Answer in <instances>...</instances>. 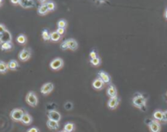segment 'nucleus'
Instances as JSON below:
<instances>
[{"label": "nucleus", "mask_w": 167, "mask_h": 132, "mask_svg": "<svg viewBox=\"0 0 167 132\" xmlns=\"http://www.w3.org/2000/svg\"><path fill=\"white\" fill-rule=\"evenodd\" d=\"M53 90H54V84L52 82H47L43 85L40 91L43 95H49Z\"/></svg>", "instance_id": "obj_7"}, {"label": "nucleus", "mask_w": 167, "mask_h": 132, "mask_svg": "<svg viewBox=\"0 0 167 132\" xmlns=\"http://www.w3.org/2000/svg\"><path fill=\"white\" fill-rule=\"evenodd\" d=\"M63 132H69V131H65V130H64V131H63Z\"/></svg>", "instance_id": "obj_41"}, {"label": "nucleus", "mask_w": 167, "mask_h": 132, "mask_svg": "<svg viewBox=\"0 0 167 132\" xmlns=\"http://www.w3.org/2000/svg\"><path fill=\"white\" fill-rule=\"evenodd\" d=\"M10 1H11V3L14 4V5L19 4V3H20V0H10Z\"/></svg>", "instance_id": "obj_36"}, {"label": "nucleus", "mask_w": 167, "mask_h": 132, "mask_svg": "<svg viewBox=\"0 0 167 132\" xmlns=\"http://www.w3.org/2000/svg\"><path fill=\"white\" fill-rule=\"evenodd\" d=\"M38 2L41 3V4H43V3H47V0H38Z\"/></svg>", "instance_id": "obj_39"}, {"label": "nucleus", "mask_w": 167, "mask_h": 132, "mask_svg": "<svg viewBox=\"0 0 167 132\" xmlns=\"http://www.w3.org/2000/svg\"><path fill=\"white\" fill-rule=\"evenodd\" d=\"M59 47H60V49L63 51L68 50V49H69L71 51H76L78 48V44L74 38H69L63 42H61Z\"/></svg>", "instance_id": "obj_2"}, {"label": "nucleus", "mask_w": 167, "mask_h": 132, "mask_svg": "<svg viewBox=\"0 0 167 132\" xmlns=\"http://www.w3.org/2000/svg\"><path fill=\"white\" fill-rule=\"evenodd\" d=\"M64 66V60L59 57L55 58L50 63V68L52 70H59Z\"/></svg>", "instance_id": "obj_5"}, {"label": "nucleus", "mask_w": 167, "mask_h": 132, "mask_svg": "<svg viewBox=\"0 0 167 132\" xmlns=\"http://www.w3.org/2000/svg\"><path fill=\"white\" fill-rule=\"evenodd\" d=\"M46 4H47V8H48L49 11H53L55 10V8H56V5H55V3L53 1L47 2Z\"/></svg>", "instance_id": "obj_28"}, {"label": "nucleus", "mask_w": 167, "mask_h": 132, "mask_svg": "<svg viewBox=\"0 0 167 132\" xmlns=\"http://www.w3.org/2000/svg\"><path fill=\"white\" fill-rule=\"evenodd\" d=\"M42 37L44 41H49L51 40V33L49 32L47 29H44L42 31Z\"/></svg>", "instance_id": "obj_25"}, {"label": "nucleus", "mask_w": 167, "mask_h": 132, "mask_svg": "<svg viewBox=\"0 0 167 132\" xmlns=\"http://www.w3.org/2000/svg\"><path fill=\"white\" fill-rule=\"evenodd\" d=\"M164 122H167V110L164 112L163 113V120H162Z\"/></svg>", "instance_id": "obj_35"}, {"label": "nucleus", "mask_w": 167, "mask_h": 132, "mask_svg": "<svg viewBox=\"0 0 167 132\" xmlns=\"http://www.w3.org/2000/svg\"><path fill=\"white\" fill-rule=\"evenodd\" d=\"M19 59L21 61H27L31 57V51L29 48H24L19 53Z\"/></svg>", "instance_id": "obj_6"}, {"label": "nucleus", "mask_w": 167, "mask_h": 132, "mask_svg": "<svg viewBox=\"0 0 167 132\" xmlns=\"http://www.w3.org/2000/svg\"><path fill=\"white\" fill-rule=\"evenodd\" d=\"M96 1H98L100 3H101V4H102V3H104L107 0H96Z\"/></svg>", "instance_id": "obj_38"}, {"label": "nucleus", "mask_w": 167, "mask_h": 132, "mask_svg": "<svg viewBox=\"0 0 167 132\" xmlns=\"http://www.w3.org/2000/svg\"><path fill=\"white\" fill-rule=\"evenodd\" d=\"M16 41H17V42H18L19 44L24 45V44H25V43L27 42V38H26V36H25V34H19V35L17 36V38H16Z\"/></svg>", "instance_id": "obj_22"}, {"label": "nucleus", "mask_w": 167, "mask_h": 132, "mask_svg": "<svg viewBox=\"0 0 167 132\" xmlns=\"http://www.w3.org/2000/svg\"><path fill=\"white\" fill-rule=\"evenodd\" d=\"M19 4L23 8H32L35 7V2L33 0H20Z\"/></svg>", "instance_id": "obj_13"}, {"label": "nucleus", "mask_w": 167, "mask_h": 132, "mask_svg": "<svg viewBox=\"0 0 167 132\" xmlns=\"http://www.w3.org/2000/svg\"><path fill=\"white\" fill-rule=\"evenodd\" d=\"M11 39H12V37H11V33L7 29L5 32H3V34H1L0 44L1 43H3V42H11Z\"/></svg>", "instance_id": "obj_12"}, {"label": "nucleus", "mask_w": 167, "mask_h": 132, "mask_svg": "<svg viewBox=\"0 0 167 132\" xmlns=\"http://www.w3.org/2000/svg\"><path fill=\"white\" fill-rule=\"evenodd\" d=\"M59 132H63V131H59Z\"/></svg>", "instance_id": "obj_43"}, {"label": "nucleus", "mask_w": 167, "mask_h": 132, "mask_svg": "<svg viewBox=\"0 0 167 132\" xmlns=\"http://www.w3.org/2000/svg\"><path fill=\"white\" fill-rule=\"evenodd\" d=\"M163 113L164 112L161 110H156L153 113V117L156 121H162L163 120Z\"/></svg>", "instance_id": "obj_24"}, {"label": "nucleus", "mask_w": 167, "mask_h": 132, "mask_svg": "<svg viewBox=\"0 0 167 132\" xmlns=\"http://www.w3.org/2000/svg\"><path fill=\"white\" fill-rule=\"evenodd\" d=\"M164 17H165V19L167 21V7L166 8V10H165V12H164Z\"/></svg>", "instance_id": "obj_37"}, {"label": "nucleus", "mask_w": 167, "mask_h": 132, "mask_svg": "<svg viewBox=\"0 0 167 132\" xmlns=\"http://www.w3.org/2000/svg\"><path fill=\"white\" fill-rule=\"evenodd\" d=\"M0 38H1V34H0Z\"/></svg>", "instance_id": "obj_42"}, {"label": "nucleus", "mask_w": 167, "mask_h": 132, "mask_svg": "<svg viewBox=\"0 0 167 132\" xmlns=\"http://www.w3.org/2000/svg\"><path fill=\"white\" fill-rule=\"evenodd\" d=\"M149 130L151 132H160L161 131V124L156 120H151L148 124Z\"/></svg>", "instance_id": "obj_9"}, {"label": "nucleus", "mask_w": 167, "mask_h": 132, "mask_svg": "<svg viewBox=\"0 0 167 132\" xmlns=\"http://www.w3.org/2000/svg\"><path fill=\"white\" fill-rule=\"evenodd\" d=\"M12 48H13V44L11 43V42H3L0 44V48L2 51H9Z\"/></svg>", "instance_id": "obj_21"}, {"label": "nucleus", "mask_w": 167, "mask_h": 132, "mask_svg": "<svg viewBox=\"0 0 167 132\" xmlns=\"http://www.w3.org/2000/svg\"><path fill=\"white\" fill-rule=\"evenodd\" d=\"M21 122L24 124V125H30L33 122V119H32V117L30 116L28 113H25V114H24V116L22 117L21 121Z\"/></svg>", "instance_id": "obj_17"}, {"label": "nucleus", "mask_w": 167, "mask_h": 132, "mask_svg": "<svg viewBox=\"0 0 167 132\" xmlns=\"http://www.w3.org/2000/svg\"><path fill=\"white\" fill-rule=\"evenodd\" d=\"M75 129V125L73 122H67L65 125L64 130L69 132H73Z\"/></svg>", "instance_id": "obj_26"}, {"label": "nucleus", "mask_w": 167, "mask_h": 132, "mask_svg": "<svg viewBox=\"0 0 167 132\" xmlns=\"http://www.w3.org/2000/svg\"><path fill=\"white\" fill-rule=\"evenodd\" d=\"M3 0H0V7L3 4Z\"/></svg>", "instance_id": "obj_40"}, {"label": "nucleus", "mask_w": 167, "mask_h": 132, "mask_svg": "<svg viewBox=\"0 0 167 132\" xmlns=\"http://www.w3.org/2000/svg\"><path fill=\"white\" fill-rule=\"evenodd\" d=\"M166 95H167V93H166Z\"/></svg>", "instance_id": "obj_44"}, {"label": "nucleus", "mask_w": 167, "mask_h": 132, "mask_svg": "<svg viewBox=\"0 0 167 132\" xmlns=\"http://www.w3.org/2000/svg\"><path fill=\"white\" fill-rule=\"evenodd\" d=\"M26 102L29 105L32 106V107H36L38 104V99L37 95L33 92V91H29L26 95Z\"/></svg>", "instance_id": "obj_3"}, {"label": "nucleus", "mask_w": 167, "mask_h": 132, "mask_svg": "<svg viewBox=\"0 0 167 132\" xmlns=\"http://www.w3.org/2000/svg\"><path fill=\"white\" fill-rule=\"evenodd\" d=\"M47 126L48 127L50 130H57L59 128V123L58 122H55V121H52V120H49L47 122Z\"/></svg>", "instance_id": "obj_18"}, {"label": "nucleus", "mask_w": 167, "mask_h": 132, "mask_svg": "<svg viewBox=\"0 0 167 132\" xmlns=\"http://www.w3.org/2000/svg\"><path fill=\"white\" fill-rule=\"evenodd\" d=\"M25 114V112L23 111L21 109H15L11 112L10 113V117L11 118L15 121V122H21L22 119V117Z\"/></svg>", "instance_id": "obj_4"}, {"label": "nucleus", "mask_w": 167, "mask_h": 132, "mask_svg": "<svg viewBox=\"0 0 167 132\" xmlns=\"http://www.w3.org/2000/svg\"><path fill=\"white\" fill-rule=\"evenodd\" d=\"M146 103L147 100L146 98L140 93H136L135 96L132 99V104L133 105L140 109H144L146 108Z\"/></svg>", "instance_id": "obj_1"}, {"label": "nucleus", "mask_w": 167, "mask_h": 132, "mask_svg": "<svg viewBox=\"0 0 167 132\" xmlns=\"http://www.w3.org/2000/svg\"><path fill=\"white\" fill-rule=\"evenodd\" d=\"M106 93H107V95L109 98H113V97L118 96V90H117V88L114 85H109L108 86L107 90H106Z\"/></svg>", "instance_id": "obj_14"}, {"label": "nucleus", "mask_w": 167, "mask_h": 132, "mask_svg": "<svg viewBox=\"0 0 167 132\" xmlns=\"http://www.w3.org/2000/svg\"><path fill=\"white\" fill-rule=\"evenodd\" d=\"M27 132H39V131H38V129L37 127H32V128L29 129Z\"/></svg>", "instance_id": "obj_34"}, {"label": "nucleus", "mask_w": 167, "mask_h": 132, "mask_svg": "<svg viewBox=\"0 0 167 132\" xmlns=\"http://www.w3.org/2000/svg\"><path fill=\"white\" fill-rule=\"evenodd\" d=\"M56 32L62 36V35H63V34L65 33V29H63V28H57Z\"/></svg>", "instance_id": "obj_32"}, {"label": "nucleus", "mask_w": 167, "mask_h": 132, "mask_svg": "<svg viewBox=\"0 0 167 132\" xmlns=\"http://www.w3.org/2000/svg\"><path fill=\"white\" fill-rule=\"evenodd\" d=\"M104 82L100 78H98V77L97 78H96V79L93 81V82H92V86L96 90H102L103 87H104Z\"/></svg>", "instance_id": "obj_15"}, {"label": "nucleus", "mask_w": 167, "mask_h": 132, "mask_svg": "<svg viewBox=\"0 0 167 132\" xmlns=\"http://www.w3.org/2000/svg\"><path fill=\"white\" fill-rule=\"evenodd\" d=\"M98 78H100L104 82V84H109L111 83V78L109 76V74L106 72H104V70H100L98 72L97 74Z\"/></svg>", "instance_id": "obj_8"}, {"label": "nucleus", "mask_w": 167, "mask_h": 132, "mask_svg": "<svg viewBox=\"0 0 167 132\" xmlns=\"http://www.w3.org/2000/svg\"><path fill=\"white\" fill-rule=\"evenodd\" d=\"M8 67H9L10 70L15 71V70H16L20 67V64H19V63L17 62V60H11L9 61V63H8Z\"/></svg>", "instance_id": "obj_19"}, {"label": "nucleus", "mask_w": 167, "mask_h": 132, "mask_svg": "<svg viewBox=\"0 0 167 132\" xmlns=\"http://www.w3.org/2000/svg\"><path fill=\"white\" fill-rule=\"evenodd\" d=\"M89 56H90V59H94L98 56L97 52H96V50H92V52H90V55H89Z\"/></svg>", "instance_id": "obj_31"}, {"label": "nucleus", "mask_w": 167, "mask_h": 132, "mask_svg": "<svg viewBox=\"0 0 167 132\" xmlns=\"http://www.w3.org/2000/svg\"><path fill=\"white\" fill-rule=\"evenodd\" d=\"M61 39V35L59 34L56 31H53L51 33V41L52 42H58Z\"/></svg>", "instance_id": "obj_23"}, {"label": "nucleus", "mask_w": 167, "mask_h": 132, "mask_svg": "<svg viewBox=\"0 0 167 132\" xmlns=\"http://www.w3.org/2000/svg\"><path fill=\"white\" fill-rule=\"evenodd\" d=\"M49 120H52V121H55V122H59L61 119V115L59 112L55 111V110H51L48 112L47 114Z\"/></svg>", "instance_id": "obj_10"}, {"label": "nucleus", "mask_w": 167, "mask_h": 132, "mask_svg": "<svg viewBox=\"0 0 167 132\" xmlns=\"http://www.w3.org/2000/svg\"><path fill=\"white\" fill-rule=\"evenodd\" d=\"M8 69H9L8 64H7L3 60H0V74H6L8 71Z\"/></svg>", "instance_id": "obj_20"}, {"label": "nucleus", "mask_w": 167, "mask_h": 132, "mask_svg": "<svg viewBox=\"0 0 167 132\" xmlns=\"http://www.w3.org/2000/svg\"><path fill=\"white\" fill-rule=\"evenodd\" d=\"M48 12L49 10L48 8H47V7L46 3H43V4H41V5L38 7V13L39 15H41V16H45V15H47Z\"/></svg>", "instance_id": "obj_16"}, {"label": "nucleus", "mask_w": 167, "mask_h": 132, "mask_svg": "<svg viewBox=\"0 0 167 132\" xmlns=\"http://www.w3.org/2000/svg\"><path fill=\"white\" fill-rule=\"evenodd\" d=\"M7 30V29H6V27L4 25H3V24H0V34H3V32H5Z\"/></svg>", "instance_id": "obj_33"}, {"label": "nucleus", "mask_w": 167, "mask_h": 132, "mask_svg": "<svg viewBox=\"0 0 167 132\" xmlns=\"http://www.w3.org/2000/svg\"><path fill=\"white\" fill-rule=\"evenodd\" d=\"M119 103H120V99H119L118 96L113 97V98H110L109 101H108V109H115L118 106Z\"/></svg>", "instance_id": "obj_11"}, {"label": "nucleus", "mask_w": 167, "mask_h": 132, "mask_svg": "<svg viewBox=\"0 0 167 132\" xmlns=\"http://www.w3.org/2000/svg\"><path fill=\"white\" fill-rule=\"evenodd\" d=\"M90 62H91V64H92L93 66H99L101 64V58L97 56L96 58L91 59L90 60Z\"/></svg>", "instance_id": "obj_27"}, {"label": "nucleus", "mask_w": 167, "mask_h": 132, "mask_svg": "<svg viewBox=\"0 0 167 132\" xmlns=\"http://www.w3.org/2000/svg\"><path fill=\"white\" fill-rule=\"evenodd\" d=\"M68 25V23H67V21L65 20V19H60L58 22H57V26L58 28H63V29H65Z\"/></svg>", "instance_id": "obj_29"}, {"label": "nucleus", "mask_w": 167, "mask_h": 132, "mask_svg": "<svg viewBox=\"0 0 167 132\" xmlns=\"http://www.w3.org/2000/svg\"><path fill=\"white\" fill-rule=\"evenodd\" d=\"M73 103H71V102H69V101L66 102V103L65 104V109H66V110H68V111L71 110V109H73Z\"/></svg>", "instance_id": "obj_30"}]
</instances>
